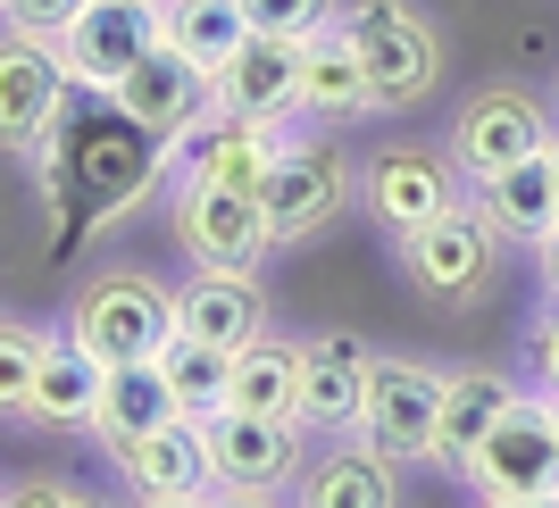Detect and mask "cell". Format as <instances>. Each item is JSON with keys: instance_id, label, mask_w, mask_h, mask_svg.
Returning a JSON list of instances; mask_svg holds the SVG:
<instances>
[{"instance_id": "1", "label": "cell", "mask_w": 559, "mask_h": 508, "mask_svg": "<svg viewBox=\"0 0 559 508\" xmlns=\"http://www.w3.org/2000/svg\"><path fill=\"white\" fill-rule=\"evenodd\" d=\"M43 150V192L50 208L68 217L59 226V251H68L75 233L109 226L117 208H134L142 192L159 184V159L167 142L142 125V117H126L109 93H93V84H68V100H59V117H50V134L34 142Z\"/></svg>"}, {"instance_id": "2", "label": "cell", "mask_w": 559, "mask_h": 508, "mask_svg": "<svg viewBox=\"0 0 559 508\" xmlns=\"http://www.w3.org/2000/svg\"><path fill=\"white\" fill-rule=\"evenodd\" d=\"M359 450H376L384 467L435 459L443 450V375H426L418 359H376L368 409H359Z\"/></svg>"}, {"instance_id": "3", "label": "cell", "mask_w": 559, "mask_h": 508, "mask_svg": "<svg viewBox=\"0 0 559 508\" xmlns=\"http://www.w3.org/2000/svg\"><path fill=\"white\" fill-rule=\"evenodd\" d=\"M167 334H176V292H159L151 276H100L93 292L75 301V342L93 350L100 367L159 359Z\"/></svg>"}, {"instance_id": "4", "label": "cell", "mask_w": 559, "mask_h": 508, "mask_svg": "<svg viewBox=\"0 0 559 508\" xmlns=\"http://www.w3.org/2000/svg\"><path fill=\"white\" fill-rule=\"evenodd\" d=\"M151 50H159V0H93V9L59 34V68H68V84L117 93Z\"/></svg>"}, {"instance_id": "5", "label": "cell", "mask_w": 559, "mask_h": 508, "mask_svg": "<svg viewBox=\"0 0 559 508\" xmlns=\"http://www.w3.org/2000/svg\"><path fill=\"white\" fill-rule=\"evenodd\" d=\"M343 34L359 43V68H368V93L376 109H401L435 84V34H426L401 0H359L343 17Z\"/></svg>"}, {"instance_id": "6", "label": "cell", "mask_w": 559, "mask_h": 508, "mask_svg": "<svg viewBox=\"0 0 559 508\" xmlns=\"http://www.w3.org/2000/svg\"><path fill=\"white\" fill-rule=\"evenodd\" d=\"M476 492L485 500H535V492H559V434H551V400H518L467 459Z\"/></svg>"}, {"instance_id": "7", "label": "cell", "mask_w": 559, "mask_h": 508, "mask_svg": "<svg viewBox=\"0 0 559 508\" xmlns=\"http://www.w3.org/2000/svg\"><path fill=\"white\" fill-rule=\"evenodd\" d=\"M176 233H185V251L201 258V267H226V276H251L259 251L276 242V226H267V208H259L251 192L201 184V176L176 192Z\"/></svg>"}, {"instance_id": "8", "label": "cell", "mask_w": 559, "mask_h": 508, "mask_svg": "<svg viewBox=\"0 0 559 508\" xmlns=\"http://www.w3.org/2000/svg\"><path fill=\"white\" fill-rule=\"evenodd\" d=\"M59 100H68L59 50L34 43V34H9V43H0V150H34V142L50 134Z\"/></svg>"}, {"instance_id": "9", "label": "cell", "mask_w": 559, "mask_h": 508, "mask_svg": "<svg viewBox=\"0 0 559 508\" xmlns=\"http://www.w3.org/2000/svg\"><path fill=\"white\" fill-rule=\"evenodd\" d=\"M350 176L334 150H318V142H284V159L267 167V184H259V208H267V226H276V242H293V233H318L343 208Z\"/></svg>"}, {"instance_id": "10", "label": "cell", "mask_w": 559, "mask_h": 508, "mask_svg": "<svg viewBox=\"0 0 559 508\" xmlns=\"http://www.w3.org/2000/svg\"><path fill=\"white\" fill-rule=\"evenodd\" d=\"M117 109L126 117H142V125H151V134L159 142H176V134H192V125H201V117H210V100H217V84L201 68H192L185 50H151V59H142L134 75H126V84H117Z\"/></svg>"}, {"instance_id": "11", "label": "cell", "mask_w": 559, "mask_h": 508, "mask_svg": "<svg viewBox=\"0 0 559 508\" xmlns=\"http://www.w3.org/2000/svg\"><path fill=\"white\" fill-rule=\"evenodd\" d=\"M368 350L350 334L301 350V392H293V425H318V434H359V409H368Z\"/></svg>"}, {"instance_id": "12", "label": "cell", "mask_w": 559, "mask_h": 508, "mask_svg": "<svg viewBox=\"0 0 559 508\" xmlns=\"http://www.w3.org/2000/svg\"><path fill=\"white\" fill-rule=\"evenodd\" d=\"M217 84V109L234 117H259V125H284L301 109V43H276V34H251L226 68L210 75Z\"/></svg>"}, {"instance_id": "13", "label": "cell", "mask_w": 559, "mask_h": 508, "mask_svg": "<svg viewBox=\"0 0 559 508\" xmlns=\"http://www.w3.org/2000/svg\"><path fill=\"white\" fill-rule=\"evenodd\" d=\"M460 167L485 184V176H501V167H518V159H535L543 142H551V125H543V109L526 93H476L460 109Z\"/></svg>"}, {"instance_id": "14", "label": "cell", "mask_w": 559, "mask_h": 508, "mask_svg": "<svg viewBox=\"0 0 559 508\" xmlns=\"http://www.w3.org/2000/svg\"><path fill=\"white\" fill-rule=\"evenodd\" d=\"M409 276L435 292V301H476L492 276V233L485 217H467V208H443L435 226L409 233Z\"/></svg>"}, {"instance_id": "15", "label": "cell", "mask_w": 559, "mask_h": 508, "mask_svg": "<svg viewBox=\"0 0 559 508\" xmlns=\"http://www.w3.org/2000/svg\"><path fill=\"white\" fill-rule=\"evenodd\" d=\"M201 434H210L217 484H234V492H267L276 475H293V416L217 409V416H201Z\"/></svg>"}, {"instance_id": "16", "label": "cell", "mask_w": 559, "mask_h": 508, "mask_svg": "<svg viewBox=\"0 0 559 508\" xmlns=\"http://www.w3.org/2000/svg\"><path fill=\"white\" fill-rule=\"evenodd\" d=\"M126 475H134L142 500H210L217 467H210L201 416H167L159 434H142L134 450H126Z\"/></svg>"}, {"instance_id": "17", "label": "cell", "mask_w": 559, "mask_h": 508, "mask_svg": "<svg viewBox=\"0 0 559 508\" xmlns=\"http://www.w3.org/2000/svg\"><path fill=\"white\" fill-rule=\"evenodd\" d=\"M276 159H284V134H276V125H259V117L217 109V117L192 125V176H201V184H226V192H251V201H259V184H267V167H276Z\"/></svg>"}, {"instance_id": "18", "label": "cell", "mask_w": 559, "mask_h": 508, "mask_svg": "<svg viewBox=\"0 0 559 508\" xmlns=\"http://www.w3.org/2000/svg\"><path fill=\"white\" fill-rule=\"evenodd\" d=\"M368 208L409 242L418 226H435V217L451 208V176L435 159H418V150H384V159L368 167Z\"/></svg>"}, {"instance_id": "19", "label": "cell", "mask_w": 559, "mask_h": 508, "mask_svg": "<svg viewBox=\"0 0 559 508\" xmlns=\"http://www.w3.org/2000/svg\"><path fill=\"white\" fill-rule=\"evenodd\" d=\"M176 334H192V342H210V350L259 342V292L242 276H226V267H201V283L176 292Z\"/></svg>"}, {"instance_id": "20", "label": "cell", "mask_w": 559, "mask_h": 508, "mask_svg": "<svg viewBox=\"0 0 559 508\" xmlns=\"http://www.w3.org/2000/svg\"><path fill=\"white\" fill-rule=\"evenodd\" d=\"M167 416H185L176 409V392H167V375H159V359H126V367H109V384H100V434H109V450L126 459L142 434H159Z\"/></svg>"}, {"instance_id": "21", "label": "cell", "mask_w": 559, "mask_h": 508, "mask_svg": "<svg viewBox=\"0 0 559 508\" xmlns=\"http://www.w3.org/2000/svg\"><path fill=\"white\" fill-rule=\"evenodd\" d=\"M100 384H109V367H100L84 342H50L25 416H34V425H93L100 416Z\"/></svg>"}, {"instance_id": "22", "label": "cell", "mask_w": 559, "mask_h": 508, "mask_svg": "<svg viewBox=\"0 0 559 508\" xmlns=\"http://www.w3.org/2000/svg\"><path fill=\"white\" fill-rule=\"evenodd\" d=\"M159 43L185 50L201 75H217L251 43V17H242V0H159Z\"/></svg>"}, {"instance_id": "23", "label": "cell", "mask_w": 559, "mask_h": 508, "mask_svg": "<svg viewBox=\"0 0 559 508\" xmlns=\"http://www.w3.org/2000/svg\"><path fill=\"white\" fill-rule=\"evenodd\" d=\"M301 109H318V117H359V109H376L368 68H359V43H350L343 25H326L318 43H301Z\"/></svg>"}, {"instance_id": "24", "label": "cell", "mask_w": 559, "mask_h": 508, "mask_svg": "<svg viewBox=\"0 0 559 508\" xmlns=\"http://www.w3.org/2000/svg\"><path fill=\"white\" fill-rule=\"evenodd\" d=\"M510 409H518L510 375H485V367L451 375V384H443V450H435V459H476V442H485Z\"/></svg>"}, {"instance_id": "25", "label": "cell", "mask_w": 559, "mask_h": 508, "mask_svg": "<svg viewBox=\"0 0 559 508\" xmlns=\"http://www.w3.org/2000/svg\"><path fill=\"white\" fill-rule=\"evenodd\" d=\"M485 217H501L510 233H551L559 226V184H551V142H543L535 159L501 167V176H485Z\"/></svg>"}, {"instance_id": "26", "label": "cell", "mask_w": 559, "mask_h": 508, "mask_svg": "<svg viewBox=\"0 0 559 508\" xmlns=\"http://www.w3.org/2000/svg\"><path fill=\"white\" fill-rule=\"evenodd\" d=\"M293 392H301V350H284V342H242V350H234L226 409H242V416H293Z\"/></svg>"}, {"instance_id": "27", "label": "cell", "mask_w": 559, "mask_h": 508, "mask_svg": "<svg viewBox=\"0 0 559 508\" xmlns=\"http://www.w3.org/2000/svg\"><path fill=\"white\" fill-rule=\"evenodd\" d=\"M159 375H167V392H176L185 416H217L226 392H234V350H210V342H192V334H167Z\"/></svg>"}, {"instance_id": "28", "label": "cell", "mask_w": 559, "mask_h": 508, "mask_svg": "<svg viewBox=\"0 0 559 508\" xmlns=\"http://www.w3.org/2000/svg\"><path fill=\"white\" fill-rule=\"evenodd\" d=\"M301 508H393V467L376 450H343L301 475Z\"/></svg>"}, {"instance_id": "29", "label": "cell", "mask_w": 559, "mask_h": 508, "mask_svg": "<svg viewBox=\"0 0 559 508\" xmlns=\"http://www.w3.org/2000/svg\"><path fill=\"white\" fill-rule=\"evenodd\" d=\"M242 17H251V34H276V43H318L334 17V0H242Z\"/></svg>"}, {"instance_id": "30", "label": "cell", "mask_w": 559, "mask_h": 508, "mask_svg": "<svg viewBox=\"0 0 559 508\" xmlns=\"http://www.w3.org/2000/svg\"><path fill=\"white\" fill-rule=\"evenodd\" d=\"M43 334H25V325H0V409H17L34 400V375H43Z\"/></svg>"}, {"instance_id": "31", "label": "cell", "mask_w": 559, "mask_h": 508, "mask_svg": "<svg viewBox=\"0 0 559 508\" xmlns=\"http://www.w3.org/2000/svg\"><path fill=\"white\" fill-rule=\"evenodd\" d=\"M84 9H93V0H0L9 34H34V43H50V50H59V34H68Z\"/></svg>"}, {"instance_id": "32", "label": "cell", "mask_w": 559, "mask_h": 508, "mask_svg": "<svg viewBox=\"0 0 559 508\" xmlns=\"http://www.w3.org/2000/svg\"><path fill=\"white\" fill-rule=\"evenodd\" d=\"M0 508H75V492H59V484H34V492H9Z\"/></svg>"}, {"instance_id": "33", "label": "cell", "mask_w": 559, "mask_h": 508, "mask_svg": "<svg viewBox=\"0 0 559 508\" xmlns=\"http://www.w3.org/2000/svg\"><path fill=\"white\" fill-rule=\"evenodd\" d=\"M543 384H551V392H559V317L543 325Z\"/></svg>"}, {"instance_id": "34", "label": "cell", "mask_w": 559, "mask_h": 508, "mask_svg": "<svg viewBox=\"0 0 559 508\" xmlns=\"http://www.w3.org/2000/svg\"><path fill=\"white\" fill-rule=\"evenodd\" d=\"M485 508H559V492H535V500H485Z\"/></svg>"}, {"instance_id": "35", "label": "cell", "mask_w": 559, "mask_h": 508, "mask_svg": "<svg viewBox=\"0 0 559 508\" xmlns=\"http://www.w3.org/2000/svg\"><path fill=\"white\" fill-rule=\"evenodd\" d=\"M543 258H551V283H559V226L543 233Z\"/></svg>"}, {"instance_id": "36", "label": "cell", "mask_w": 559, "mask_h": 508, "mask_svg": "<svg viewBox=\"0 0 559 508\" xmlns=\"http://www.w3.org/2000/svg\"><path fill=\"white\" fill-rule=\"evenodd\" d=\"M210 508H267V500H251V492H234V500H210Z\"/></svg>"}, {"instance_id": "37", "label": "cell", "mask_w": 559, "mask_h": 508, "mask_svg": "<svg viewBox=\"0 0 559 508\" xmlns=\"http://www.w3.org/2000/svg\"><path fill=\"white\" fill-rule=\"evenodd\" d=\"M142 508H210V500H142Z\"/></svg>"}, {"instance_id": "38", "label": "cell", "mask_w": 559, "mask_h": 508, "mask_svg": "<svg viewBox=\"0 0 559 508\" xmlns=\"http://www.w3.org/2000/svg\"><path fill=\"white\" fill-rule=\"evenodd\" d=\"M551 184H559V134H551Z\"/></svg>"}, {"instance_id": "39", "label": "cell", "mask_w": 559, "mask_h": 508, "mask_svg": "<svg viewBox=\"0 0 559 508\" xmlns=\"http://www.w3.org/2000/svg\"><path fill=\"white\" fill-rule=\"evenodd\" d=\"M551 434H559V392H551Z\"/></svg>"}, {"instance_id": "40", "label": "cell", "mask_w": 559, "mask_h": 508, "mask_svg": "<svg viewBox=\"0 0 559 508\" xmlns=\"http://www.w3.org/2000/svg\"><path fill=\"white\" fill-rule=\"evenodd\" d=\"M75 508H109V500H75Z\"/></svg>"}]
</instances>
